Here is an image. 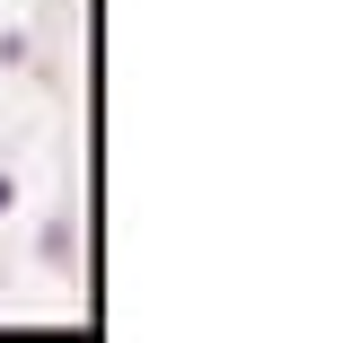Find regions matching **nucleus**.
<instances>
[{"label": "nucleus", "instance_id": "f257e3e1", "mask_svg": "<svg viewBox=\"0 0 352 343\" xmlns=\"http://www.w3.org/2000/svg\"><path fill=\"white\" fill-rule=\"evenodd\" d=\"M44 264H53V273H71V264H80V220H71V212L44 220Z\"/></svg>", "mask_w": 352, "mask_h": 343}, {"label": "nucleus", "instance_id": "f03ea898", "mask_svg": "<svg viewBox=\"0 0 352 343\" xmlns=\"http://www.w3.org/2000/svg\"><path fill=\"white\" fill-rule=\"evenodd\" d=\"M9 212H18V176L0 168V220H9Z\"/></svg>", "mask_w": 352, "mask_h": 343}]
</instances>
